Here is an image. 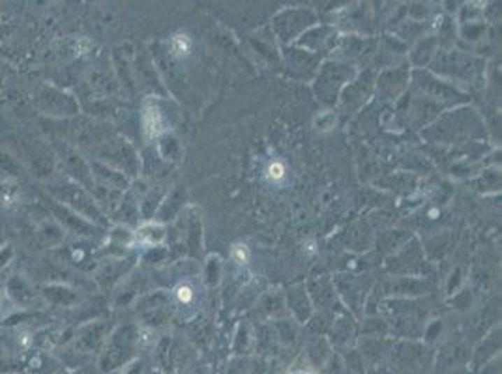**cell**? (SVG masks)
<instances>
[{
  "label": "cell",
  "instance_id": "7",
  "mask_svg": "<svg viewBox=\"0 0 502 374\" xmlns=\"http://www.w3.org/2000/svg\"><path fill=\"white\" fill-rule=\"evenodd\" d=\"M289 374H311L310 371H306V368H296V371H291Z\"/></svg>",
  "mask_w": 502,
  "mask_h": 374
},
{
  "label": "cell",
  "instance_id": "2",
  "mask_svg": "<svg viewBox=\"0 0 502 374\" xmlns=\"http://www.w3.org/2000/svg\"><path fill=\"white\" fill-rule=\"evenodd\" d=\"M192 38L187 34H175L171 40V49L176 57H187L192 53Z\"/></svg>",
  "mask_w": 502,
  "mask_h": 374
},
{
  "label": "cell",
  "instance_id": "1",
  "mask_svg": "<svg viewBox=\"0 0 502 374\" xmlns=\"http://www.w3.org/2000/svg\"><path fill=\"white\" fill-rule=\"evenodd\" d=\"M143 126H145V131L148 133V137H158L159 133L165 131V120L164 114L159 112V109L156 105H148L145 109V114H143Z\"/></svg>",
  "mask_w": 502,
  "mask_h": 374
},
{
  "label": "cell",
  "instance_id": "3",
  "mask_svg": "<svg viewBox=\"0 0 502 374\" xmlns=\"http://www.w3.org/2000/svg\"><path fill=\"white\" fill-rule=\"evenodd\" d=\"M285 165L281 163V161H272L268 165V169H266V176H268V180L272 181H281L285 178Z\"/></svg>",
  "mask_w": 502,
  "mask_h": 374
},
{
  "label": "cell",
  "instance_id": "5",
  "mask_svg": "<svg viewBox=\"0 0 502 374\" xmlns=\"http://www.w3.org/2000/svg\"><path fill=\"white\" fill-rule=\"evenodd\" d=\"M176 298L180 299L182 304H192L193 301V288L187 285V283H184V285H180V287L176 288Z\"/></svg>",
  "mask_w": 502,
  "mask_h": 374
},
{
  "label": "cell",
  "instance_id": "6",
  "mask_svg": "<svg viewBox=\"0 0 502 374\" xmlns=\"http://www.w3.org/2000/svg\"><path fill=\"white\" fill-rule=\"evenodd\" d=\"M4 304H6V292H4V288L0 287V309L4 307Z\"/></svg>",
  "mask_w": 502,
  "mask_h": 374
},
{
  "label": "cell",
  "instance_id": "4",
  "mask_svg": "<svg viewBox=\"0 0 502 374\" xmlns=\"http://www.w3.org/2000/svg\"><path fill=\"white\" fill-rule=\"evenodd\" d=\"M233 258L238 264L248 262V260H250V249H248V246H244V244L233 246Z\"/></svg>",
  "mask_w": 502,
  "mask_h": 374
}]
</instances>
